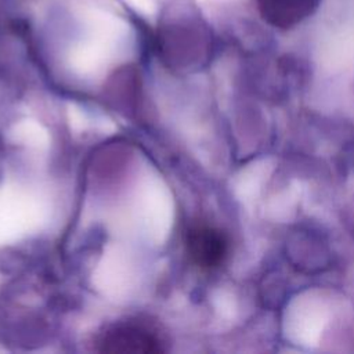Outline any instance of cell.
Segmentation results:
<instances>
[{
	"instance_id": "obj_1",
	"label": "cell",
	"mask_w": 354,
	"mask_h": 354,
	"mask_svg": "<svg viewBox=\"0 0 354 354\" xmlns=\"http://www.w3.org/2000/svg\"><path fill=\"white\" fill-rule=\"evenodd\" d=\"M101 353L113 354H158L166 351L163 333L152 324L141 319L115 322L101 330L94 340Z\"/></svg>"
},
{
	"instance_id": "obj_2",
	"label": "cell",
	"mask_w": 354,
	"mask_h": 354,
	"mask_svg": "<svg viewBox=\"0 0 354 354\" xmlns=\"http://www.w3.org/2000/svg\"><path fill=\"white\" fill-rule=\"evenodd\" d=\"M185 250L196 267L212 270L224 261L228 253V241L218 228L207 224H196L187 231Z\"/></svg>"
}]
</instances>
